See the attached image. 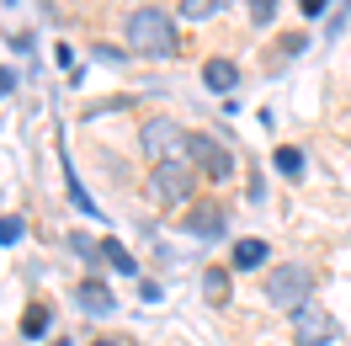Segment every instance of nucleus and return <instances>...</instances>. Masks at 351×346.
<instances>
[{
	"mask_svg": "<svg viewBox=\"0 0 351 346\" xmlns=\"http://www.w3.org/2000/svg\"><path fill=\"white\" fill-rule=\"evenodd\" d=\"M128 48L138 59H171L176 54V16L160 5H138L128 16Z\"/></svg>",
	"mask_w": 351,
	"mask_h": 346,
	"instance_id": "1",
	"label": "nucleus"
},
{
	"mask_svg": "<svg viewBox=\"0 0 351 346\" xmlns=\"http://www.w3.org/2000/svg\"><path fill=\"white\" fill-rule=\"evenodd\" d=\"M308 293H314V272L298 266V261H282V266H271L266 272V303H277V309H304Z\"/></svg>",
	"mask_w": 351,
	"mask_h": 346,
	"instance_id": "2",
	"label": "nucleus"
},
{
	"mask_svg": "<svg viewBox=\"0 0 351 346\" xmlns=\"http://www.w3.org/2000/svg\"><path fill=\"white\" fill-rule=\"evenodd\" d=\"M138 144L149 154V165H165V160H186V128H176L171 117H149Z\"/></svg>",
	"mask_w": 351,
	"mask_h": 346,
	"instance_id": "3",
	"label": "nucleus"
},
{
	"mask_svg": "<svg viewBox=\"0 0 351 346\" xmlns=\"http://www.w3.org/2000/svg\"><path fill=\"white\" fill-rule=\"evenodd\" d=\"M186 160H192L197 176H208V181H229V176H234V154L223 150L213 133H186Z\"/></svg>",
	"mask_w": 351,
	"mask_h": 346,
	"instance_id": "4",
	"label": "nucleus"
},
{
	"mask_svg": "<svg viewBox=\"0 0 351 346\" xmlns=\"http://www.w3.org/2000/svg\"><path fill=\"white\" fill-rule=\"evenodd\" d=\"M197 187V171H192V160H165V165H154L149 171V192L154 203H186Z\"/></svg>",
	"mask_w": 351,
	"mask_h": 346,
	"instance_id": "5",
	"label": "nucleus"
},
{
	"mask_svg": "<svg viewBox=\"0 0 351 346\" xmlns=\"http://www.w3.org/2000/svg\"><path fill=\"white\" fill-rule=\"evenodd\" d=\"M287 320H293V341H298V346H335V336H341L335 314H330V309H319V303L293 309Z\"/></svg>",
	"mask_w": 351,
	"mask_h": 346,
	"instance_id": "6",
	"label": "nucleus"
},
{
	"mask_svg": "<svg viewBox=\"0 0 351 346\" xmlns=\"http://www.w3.org/2000/svg\"><path fill=\"white\" fill-rule=\"evenodd\" d=\"M75 299H80V309H86V314H112V309H117L112 288H107V282H96V277L80 282V288H75Z\"/></svg>",
	"mask_w": 351,
	"mask_h": 346,
	"instance_id": "7",
	"label": "nucleus"
},
{
	"mask_svg": "<svg viewBox=\"0 0 351 346\" xmlns=\"http://www.w3.org/2000/svg\"><path fill=\"white\" fill-rule=\"evenodd\" d=\"M266 256H271V245L250 235V240H234V251H229V266H234V272H256Z\"/></svg>",
	"mask_w": 351,
	"mask_h": 346,
	"instance_id": "8",
	"label": "nucleus"
},
{
	"mask_svg": "<svg viewBox=\"0 0 351 346\" xmlns=\"http://www.w3.org/2000/svg\"><path fill=\"white\" fill-rule=\"evenodd\" d=\"M59 165H64V187H69V203H75V208H80L86 218H101V208L90 203V192L80 187V176H75V165H69V150H64V144H59Z\"/></svg>",
	"mask_w": 351,
	"mask_h": 346,
	"instance_id": "9",
	"label": "nucleus"
},
{
	"mask_svg": "<svg viewBox=\"0 0 351 346\" xmlns=\"http://www.w3.org/2000/svg\"><path fill=\"white\" fill-rule=\"evenodd\" d=\"M202 80H208V91H234L240 86V69H234V59H208Z\"/></svg>",
	"mask_w": 351,
	"mask_h": 346,
	"instance_id": "10",
	"label": "nucleus"
},
{
	"mask_svg": "<svg viewBox=\"0 0 351 346\" xmlns=\"http://www.w3.org/2000/svg\"><path fill=\"white\" fill-rule=\"evenodd\" d=\"M186 229H192V235H202V240H219V235H223V214H219V208H192Z\"/></svg>",
	"mask_w": 351,
	"mask_h": 346,
	"instance_id": "11",
	"label": "nucleus"
},
{
	"mask_svg": "<svg viewBox=\"0 0 351 346\" xmlns=\"http://www.w3.org/2000/svg\"><path fill=\"white\" fill-rule=\"evenodd\" d=\"M101 261H107L112 272H123V277H133V272H138L133 251H128V245H117V240H101Z\"/></svg>",
	"mask_w": 351,
	"mask_h": 346,
	"instance_id": "12",
	"label": "nucleus"
},
{
	"mask_svg": "<svg viewBox=\"0 0 351 346\" xmlns=\"http://www.w3.org/2000/svg\"><path fill=\"white\" fill-rule=\"evenodd\" d=\"M202 293H208V303H229V272H219V266H213V272H202Z\"/></svg>",
	"mask_w": 351,
	"mask_h": 346,
	"instance_id": "13",
	"label": "nucleus"
},
{
	"mask_svg": "<svg viewBox=\"0 0 351 346\" xmlns=\"http://www.w3.org/2000/svg\"><path fill=\"white\" fill-rule=\"evenodd\" d=\"M223 5H229V0H181V16H186V22H208Z\"/></svg>",
	"mask_w": 351,
	"mask_h": 346,
	"instance_id": "14",
	"label": "nucleus"
},
{
	"mask_svg": "<svg viewBox=\"0 0 351 346\" xmlns=\"http://www.w3.org/2000/svg\"><path fill=\"white\" fill-rule=\"evenodd\" d=\"M271 165L282 176H304V150H293V144H282V150L271 154Z\"/></svg>",
	"mask_w": 351,
	"mask_h": 346,
	"instance_id": "15",
	"label": "nucleus"
},
{
	"mask_svg": "<svg viewBox=\"0 0 351 346\" xmlns=\"http://www.w3.org/2000/svg\"><path fill=\"white\" fill-rule=\"evenodd\" d=\"M43 330H48V303H32L22 314V336H43Z\"/></svg>",
	"mask_w": 351,
	"mask_h": 346,
	"instance_id": "16",
	"label": "nucleus"
},
{
	"mask_svg": "<svg viewBox=\"0 0 351 346\" xmlns=\"http://www.w3.org/2000/svg\"><path fill=\"white\" fill-rule=\"evenodd\" d=\"M271 16H277V0H250V22L256 27H266Z\"/></svg>",
	"mask_w": 351,
	"mask_h": 346,
	"instance_id": "17",
	"label": "nucleus"
},
{
	"mask_svg": "<svg viewBox=\"0 0 351 346\" xmlns=\"http://www.w3.org/2000/svg\"><path fill=\"white\" fill-rule=\"evenodd\" d=\"M22 229H27L22 218H16V214H5V218H0V245H11V240H22Z\"/></svg>",
	"mask_w": 351,
	"mask_h": 346,
	"instance_id": "18",
	"label": "nucleus"
},
{
	"mask_svg": "<svg viewBox=\"0 0 351 346\" xmlns=\"http://www.w3.org/2000/svg\"><path fill=\"white\" fill-rule=\"evenodd\" d=\"M96 59H107V65H123V48H112V43H96Z\"/></svg>",
	"mask_w": 351,
	"mask_h": 346,
	"instance_id": "19",
	"label": "nucleus"
},
{
	"mask_svg": "<svg viewBox=\"0 0 351 346\" xmlns=\"http://www.w3.org/2000/svg\"><path fill=\"white\" fill-rule=\"evenodd\" d=\"M325 5H330V0H304V16H319Z\"/></svg>",
	"mask_w": 351,
	"mask_h": 346,
	"instance_id": "20",
	"label": "nucleus"
},
{
	"mask_svg": "<svg viewBox=\"0 0 351 346\" xmlns=\"http://www.w3.org/2000/svg\"><path fill=\"white\" fill-rule=\"evenodd\" d=\"M11 86H16V80H11V69H0V96H11Z\"/></svg>",
	"mask_w": 351,
	"mask_h": 346,
	"instance_id": "21",
	"label": "nucleus"
},
{
	"mask_svg": "<svg viewBox=\"0 0 351 346\" xmlns=\"http://www.w3.org/2000/svg\"><path fill=\"white\" fill-rule=\"evenodd\" d=\"M90 346H128V341H90Z\"/></svg>",
	"mask_w": 351,
	"mask_h": 346,
	"instance_id": "22",
	"label": "nucleus"
},
{
	"mask_svg": "<svg viewBox=\"0 0 351 346\" xmlns=\"http://www.w3.org/2000/svg\"><path fill=\"white\" fill-rule=\"evenodd\" d=\"M53 346H75V341H53Z\"/></svg>",
	"mask_w": 351,
	"mask_h": 346,
	"instance_id": "23",
	"label": "nucleus"
}]
</instances>
